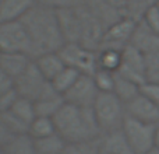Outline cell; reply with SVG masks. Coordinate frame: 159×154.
Wrapping results in <instances>:
<instances>
[{
    "mask_svg": "<svg viewBox=\"0 0 159 154\" xmlns=\"http://www.w3.org/2000/svg\"><path fill=\"white\" fill-rule=\"evenodd\" d=\"M34 59L27 53H2L0 55V70L11 80L18 79L30 67Z\"/></svg>",
    "mask_w": 159,
    "mask_h": 154,
    "instance_id": "obj_14",
    "label": "cell"
},
{
    "mask_svg": "<svg viewBox=\"0 0 159 154\" xmlns=\"http://www.w3.org/2000/svg\"><path fill=\"white\" fill-rule=\"evenodd\" d=\"M99 90L96 88L92 76L81 75L71 88L63 95L67 104L75 105L80 108H92Z\"/></svg>",
    "mask_w": 159,
    "mask_h": 154,
    "instance_id": "obj_9",
    "label": "cell"
},
{
    "mask_svg": "<svg viewBox=\"0 0 159 154\" xmlns=\"http://www.w3.org/2000/svg\"><path fill=\"white\" fill-rule=\"evenodd\" d=\"M53 133H57L53 118H46V116H36L31 122L30 129H28V135L32 139H42Z\"/></svg>",
    "mask_w": 159,
    "mask_h": 154,
    "instance_id": "obj_25",
    "label": "cell"
},
{
    "mask_svg": "<svg viewBox=\"0 0 159 154\" xmlns=\"http://www.w3.org/2000/svg\"><path fill=\"white\" fill-rule=\"evenodd\" d=\"M34 63H35L36 69L41 72V75L43 76L48 81H52V80L66 67V65H64L63 59L60 58L59 52L45 53V55L34 59Z\"/></svg>",
    "mask_w": 159,
    "mask_h": 154,
    "instance_id": "obj_18",
    "label": "cell"
},
{
    "mask_svg": "<svg viewBox=\"0 0 159 154\" xmlns=\"http://www.w3.org/2000/svg\"><path fill=\"white\" fill-rule=\"evenodd\" d=\"M78 7L57 10L59 27H60L64 44H70V42L80 44L81 41V18H80Z\"/></svg>",
    "mask_w": 159,
    "mask_h": 154,
    "instance_id": "obj_12",
    "label": "cell"
},
{
    "mask_svg": "<svg viewBox=\"0 0 159 154\" xmlns=\"http://www.w3.org/2000/svg\"><path fill=\"white\" fill-rule=\"evenodd\" d=\"M10 111L28 125H31V122L36 118L34 101H31V99H28V98H22V97H18V98L16 99V102H14L13 108H11Z\"/></svg>",
    "mask_w": 159,
    "mask_h": 154,
    "instance_id": "obj_26",
    "label": "cell"
},
{
    "mask_svg": "<svg viewBox=\"0 0 159 154\" xmlns=\"http://www.w3.org/2000/svg\"><path fill=\"white\" fill-rule=\"evenodd\" d=\"M130 45L143 52L144 55H149V53L159 51V35L149 30L140 20L134 28V32L130 39Z\"/></svg>",
    "mask_w": 159,
    "mask_h": 154,
    "instance_id": "obj_13",
    "label": "cell"
},
{
    "mask_svg": "<svg viewBox=\"0 0 159 154\" xmlns=\"http://www.w3.org/2000/svg\"><path fill=\"white\" fill-rule=\"evenodd\" d=\"M116 73L138 85L145 84V55L129 44L121 51V65Z\"/></svg>",
    "mask_w": 159,
    "mask_h": 154,
    "instance_id": "obj_8",
    "label": "cell"
},
{
    "mask_svg": "<svg viewBox=\"0 0 159 154\" xmlns=\"http://www.w3.org/2000/svg\"><path fill=\"white\" fill-rule=\"evenodd\" d=\"M35 140L36 154H63L67 142L59 133H53L50 136Z\"/></svg>",
    "mask_w": 159,
    "mask_h": 154,
    "instance_id": "obj_21",
    "label": "cell"
},
{
    "mask_svg": "<svg viewBox=\"0 0 159 154\" xmlns=\"http://www.w3.org/2000/svg\"><path fill=\"white\" fill-rule=\"evenodd\" d=\"M98 69L116 73L121 65V51L112 48H101L96 51Z\"/></svg>",
    "mask_w": 159,
    "mask_h": 154,
    "instance_id": "obj_20",
    "label": "cell"
},
{
    "mask_svg": "<svg viewBox=\"0 0 159 154\" xmlns=\"http://www.w3.org/2000/svg\"><path fill=\"white\" fill-rule=\"evenodd\" d=\"M17 98H18V95H17L14 87L11 88V90L6 91V93H3L2 95H0V113H4V112H7V111H10L11 108H13Z\"/></svg>",
    "mask_w": 159,
    "mask_h": 154,
    "instance_id": "obj_33",
    "label": "cell"
},
{
    "mask_svg": "<svg viewBox=\"0 0 159 154\" xmlns=\"http://www.w3.org/2000/svg\"><path fill=\"white\" fill-rule=\"evenodd\" d=\"M126 115L138 119L141 122L158 125L159 122V105H157L151 98L140 93L135 98L124 105Z\"/></svg>",
    "mask_w": 159,
    "mask_h": 154,
    "instance_id": "obj_11",
    "label": "cell"
},
{
    "mask_svg": "<svg viewBox=\"0 0 159 154\" xmlns=\"http://www.w3.org/2000/svg\"><path fill=\"white\" fill-rule=\"evenodd\" d=\"M157 128L158 125L141 122L138 119L126 115L121 130H123L124 136L127 137L130 146L133 147L135 154H145L152 147H155L154 140Z\"/></svg>",
    "mask_w": 159,
    "mask_h": 154,
    "instance_id": "obj_4",
    "label": "cell"
},
{
    "mask_svg": "<svg viewBox=\"0 0 159 154\" xmlns=\"http://www.w3.org/2000/svg\"><path fill=\"white\" fill-rule=\"evenodd\" d=\"M13 87H14L13 80H11L8 76H6L4 73L0 70V95H2L3 93H6V91L11 90Z\"/></svg>",
    "mask_w": 159,
    "mask_h": 154,
    "instance_id": "obj_36",
    "label": "cell"
},
{
    "mask_svg": "<svg viewBox=\"0 0 159 154\" xmlns=\"http://www.w3.org/2000/svg\"><path fill=\"white\" fill-rule=\"evenodd\" d=\"M101 154H135L123 130L117 129L101 136Z\"/></svg>",
    "mask_w": 159,
    "mask_h": 154,
    "instance_id": "obj_15",
    "label": "cell"
},
{
    "mask_svg": "<svg viewBox=\"0 0 159 154\" xmlns=\"http://www.w3.org/2000/svg\"><path fill=\"white\" fill-rule=\"evenodd\" d=\"M36 4L43 7L52 8V10H64V8H74L84 4L85 0H34Z\"/></svg>",
    "mask_w": 159,
    "mask_h": 154,
    "instance_id": "obj_31",
    "label": "cell"
},
{
    "mask_svg": "<svg viewBox=\"0 0 159 154\" xmlns=\"http://www.w3.org/2000/svg\"><path fill=\"white\" fill-rule=\"evenodd\" d=\"M11 137H13V135L7 130V128L4 126L2 118H0V149H4L8 142L11 140Z\"/></svg>",
    "mask_w": 159,
    "mask_h": 154,
    "instance_id": "obj_35",
    "label": "cell"
},
{
    "mask_svg": "<svg viewBox=\"0 0 159 154\" xmlns=\"http://www.w3.org/2000/svg\"><path fill=\"white\" fill-rule=\"evenodd\" d=\"M85 6L101 21V24L105 27V31L123 17L121 11L112 6L107 0H85Z\"/></svg>",
    "mask_w": 159,
    "mask_h": 154,
    "instance_id": "obj_16",
    "label": "cell"
},
{
    "mask_svg": "<svg viewBox=\"0 0 159 154\" xmlns=\"http://www.w3.org/2000/svg\"><path fill=\"white\" fill-rule=\"evenodd\" d=\"M63 154H101V137L93 140L67 143Z\"/></svg>",
    "mask_w": 159,
    "mask_h": 154,
    "instance_id": "obj_27",
    "label": "cell"
},
{
    "mask_svg": "<svg viewBox=\"0 0 159 154\" xmlns=\"http://www.w3.org/2000/svg\"><path fill=\"white\" fill-rule=\"evenodd\" d=\"M145 80L149 84L159 85V51L145 55Z\"/></svg>",
    "mask_w": 159,
    "mask_h": 154,
    "instance_id": "obj_30",
    "label": "cell"
},
{
    "mask_svg": "<svg viewBox=\"0 0 159 154\" xmlns=\"http://www.w3.org/2000/svg\"><path fill=\"white\" fill-rule=\"evenodd\" d=\"M141 21L151 31H154L155 34L159 35V6H158V3L152 4L151 7L145 11V14H144V17L141 18Z\"/></svg>",
    "mask_w": 159,
    "mask_h": 154,
    "instance_id": "obj_32",
    "label": "cell"
},
{
    "mask_svg": "<svg viewBox=\"0 0 159 154\" xmlns=\"http://www.w3.org/2000/svg\"><path fill=\"white\" fill-rule=\"evenodd\" d=\"M135 25H137V21L127 18V17H121L119 21H116L109 28H106L99 49L101 48H112V49L123 51L130 44Z\"/></svg>",
    "mask_w": 159,
    "mask_h": 154,
    "instance_id": "obj_10",
    "label": "cell"
},
{
    "mask_svg": "<svg viewBox=\"0 0 159 154\" xmlns=\"http://www.w3.org/2000/svg\"><path fill=\"white\" fill-rule=\"evenodd\" d=\"M20 21L22 22L30 36V56L32 59L49 52H59V49L64 45L56 10L35 3Z\"/></svg>",
    "mask_w": 159,
    "mask_h": 154,
    "instance_id": "obj_1",
    "label": "cell"
},
{
    "mask_svg": "<svg viewBox=\"0 0 159 154\" xmlns=\"http://www.w3.org/2000/svg\"><path fill=\"white\" fill-rule=\"evenodd\" d=\"M35 104V112L36 116H46V118H53L57 113V111L63 107L64 98L60 94H52V95L43 97L34 102Z\"/></svg>",
    "mask_w": 159,
    "mask_h": 154,
    "instance_id": "obj_22",
    "label": "cell"
},
{
    "mask_svg": "<svg viewBox=\"0 0 159 154\" xmlns=\"http://www.w3.org/2000/svg\"><path fill=\"white\" fill-rule=\"evenodd\" d=\"M13 84L17 95L22 97V98H28L34 102L55 90L50 84V81H48L41 75V72L36 69L34 62L18 79L14 80Z\"/></svg>",
    "mask_w": 159,
    "mask_h": 154,
    "instance_id": "obj_5",
    "label": "cell"
},
{
    "mask_svg": "<svg viewBox=\"0 0 159 154\" xmlns=\"http://www.w3.org/2000/svg\"><path fill=\"white\" fill-rule=\"evenodd\" d=\"M92 111L102 135L121 129L126 118V108L113 93H99L93 102Z\"/></svg>",
    "mask_w": 159,
    "mask_h": 154,
    "instance_id": "obj_3",
    "label": "cell"
},
{
    "mask_svg": "<svg viewBox=\"0 0 159 154\" xmlns=\"http://www.w3.org/2000/svg\"><path fill=\"white\" fill-rule=\"evenodd\" d=\"M0 154H6V153H4V150H3V149H0Z\"/></svg>",
    "mask_w": 159,
    "mask_h": 154,
    "instance_id": "obj_39",
    "label": "cell"
},
{
    "mask_svg": "<svg viewBox=\"0 0 159 154\" xmlns=\"http://www.w3.org/2000/svg\"><path fill=\"white\" fill-rule=\"evenodd\" d=\"M59 55L63 59L64 65L78 70L81 75L92 76L98 69L96 63V51L88 49L77 42L64 44L59 49Z\"/></svg>",
    "mask_w": 159,
    "mask_h": 154,
    "instance_id": "obj_6",
    "label": "cell"
},
{
    "mask_svg": "<svg viewBox=\"0 0 159 154\" xmlns=\"http://www.w3.org/2000/svg\"><path fill=\"white\" fill-rule=\"evenodd\" d=\"M141 93L144 95H147L148 98H151L157 105H159V85L158 84L145 83V84L141 85Z\"/></svg>",
    "mask_w": 159,
    "mask_h": 154,
    "instance_id": "obj_34",
    "label": "cell"
},
{
    "mask_svg": "<svg viewBox=\"0 0 159 154\" xmlns=\"http://www.w3.org/2000/svg\"><path fill=\"white\" fill-rule=\"evenodd\" d=\"M154 143H155V147H158V149H159V126L157 128V132H155V140H154Z\"/></svg>",
    "mask_w": 159,
    "mask_h": 154,
    "instance_id": "obj_37",
    "label": "cell"
},
{
    "mask_svg": "<svg viewBox=\"0 0 159 154\" xmlns=\"http://www.w3.org/2000/svg\"><path fill=\"white\" fill-rule=\"evenodd\" d=\"M80 76H81V73H80L78 70L73 69V67H70V66H66L50 81V84H52V87L56 90V93H59L60 95H64V94L74 85V83L78 80Z\"/></svg>",
    "mask_w": 159,
    "mask_h": 154,
    "instance_id": "obj_24",
    "label": "cell"
},
{
    "mask_svg": "<svg viewBox=\"0 0 159 154\" xmlns=\"http://www.w3.org/2000/svg\"><path fill=\"white\" fill-rule=\"evenodd\" d=\"M0 55H2V53H0Z\"/></svg>",
    "mask_w": 159,
    "mask_h": 154,
    "instance_id": "obj_41",
    "label": "cell"
},
{
    "mask_svg": "<svg viewBox=\"0 0 159 154\" xmlns=\"http://www.w3.org/2000/svg\"><path fill=\"white\" fill-rule=\"evenodd\" d=\"M0 118H2L4 126L7 128V130L13 136L25 135V133H28L30 125L25 123L24 121H21V119H20L17 115H14L11 111H7V112H4V113H0Z\"/></svg>",
    "mask_w": 159,
    "mask_h": 154,
    "instance_id": "obj_28",
    "label": "cell"
},
{
    "mask_svg": "<svg viewBox=\"0 0 159 154\" xmlns=\"http://www.w3.org/2000/svg\"><path fill=\"white\" fill-rule=\"evenodd\" d=\"M145 154H159V149L158 147H152V149L149 150V152H147Z\"/></svg>",
    "mask_w": 159,
    "mask_h": 154,
    "instance_id": "obj_38",
    "label": "cell"
},
{
    "mask_svg": "<svg viewBox=\"0 0 159 154\" xmlns=\"http://www.w3.org/2000/svg\"><path fill=\"white\" fill-rule=\"evenodd\" d=\"M3 150L6 154H36L35 140L28 133L13 136Z\"/></svg>",
    "mask_w": 159,
    "mask_h": 154,
    "instance_id": "obj_23",
    "label": "cell"
},
{
    "mask_svg": "<svg viewBox=\"0 0 159 154\" xmlns=\"http://www.w3.org/2000/svg\"><path fill=\"white\" fill-rule=\"evenodd\" d=\"M92 79L95 81V85L99 90V93H113L115 73L107 72V70H102V69H96V72L92 75Z\"/></svg>",
    "mask_w": 159,
    "mask_h": 154,
    "instance_id": "obj_29",
    "label": "cell"
},
{
    "mask_svg": "<svg viewBox=\"0 0 159 154\" xmlns=\"http://www.w3.org/2000/svg\"><path fill=\"white\" fill-rule=\"evenodd\" d=\"M31 42L21 21L0 22V53H27L30 55Z\"/></svg>",
    "mask_w": 159,
    "mask_h": 154,
    "instance_id": "obj_7",
    "label": "cell"
},
{
    "mask_svg": "<svg viewBox=\"0 0 159 154\" xmlns=\"http://www.w3.org/2000/svg\"><path fill=\"white\" fill-rule=\"evenodd\" d=\"M34 4V0H0V22L20 21Z\"/></svg>",
    "mask_w": 159,
    "mask_h": 154,
    "instance_id": "obj_17",
    "label": "cell"
},
{
    "mask_svg": "<svg viewBox=\"0 0 159 154\" xmlns=\"http://www.w3.org/2000/svg\"><path fill=\"white\" fill-rule=\"evenodd\" d=\"M53 122L56 132L67 143L93 140L102 136L92 108H80L64 101L63 107L53 116Z\"/></svg>",
    "mask_w": 159,
    "mask_h": 154,
    "instance_id": "obj_2",
    "label": "cell"
},
{
    "mask_svg": "<svg viewBox=\"0 0 159 154\" xmlns=\"http://www.w3.org/2000/svg\"><path fill=\"white\" fill-rule=\"evenodd\" d=\"M158 6H159V2H158Z\"/></svg>",
    "mask_w": 159,
    "mask_h": 154,
    "instance_id": "obj_40",
    "label": "cell"
},
{
    "mask_svg": "<svg viewBox=\"0 0 159 154\" xmlns=\"http://www.w3.org/2000/svg\"><path fill=\"white\" fill-rule=\"evenodd\" d=\"M141 93V85L135 84L134 81L129 79H124L123 76L115 73V85H113V94L123 102L124 105L130 102L133 98Z\"/></svg>",
    "mask_w": 159,
    "mask_h": 154,
    "instance_id": "obj_19",
    "label": "cell"
}]
</instances>
